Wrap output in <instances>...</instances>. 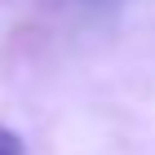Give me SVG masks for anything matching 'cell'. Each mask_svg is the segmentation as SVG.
<instances>
[{"label": "cell", "instance_id": "6da1fadb", "mask_svg": "<svg viewBox=\"0 0 155 155\" xmlns=\"http://www.w3.org/2000/svg\"><path fill=\"white\" fill-rule=\"evenodd\" d=\"M0 155H22V137L0 124Z\"/></svg>", "mask_w": 155, "mask_h": 155}]
</instances>
